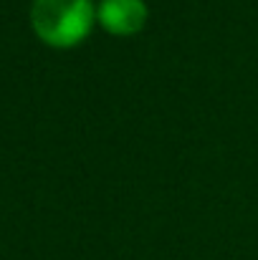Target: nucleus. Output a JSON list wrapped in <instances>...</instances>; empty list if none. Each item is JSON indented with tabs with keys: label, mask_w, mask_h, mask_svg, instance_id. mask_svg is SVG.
<instances>
[{
	"label": "nucleus",
	"mask_w": 258,
	"mask_h": 260,
	"mask_svg": "<svg viewBox=\"0 0 258 260\" xmlns=\"http://www.w3.org/2000/svg\"><path fill=\"white\" fill-rule=\"evenodd\" d=\"M31 23L41 41L69 48L86 38L94 23L91 0H33Z\"/></svg>",
	"instance_id": "obj_1"
},
{
	"label": "nucleus",
	"mask_w": 258,
	"mask_h": 260,
	"mask_svg": "<svg viewBox=\"0 0 258 260\" xmlns=\"http://www.w3.org/2000/svg\"><path fill=\"white\" fill-rule=\"evenodd\" d=\"M99 20L109 33L129 36L145 25L147 8L142 0H104L99 5Z\"/></svg>",
	"instance_id": "obj_2"
}]
</instances>
